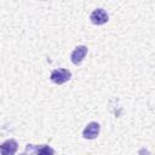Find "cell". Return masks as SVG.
Here are the masks:
<instances>
[{
    "mask_svg": "<svg viewBox=\"0 0 155 155\" xmlns=\"http://www.w3.org/2000/svg\"><path fill=\"white\" fill-rule=\"evenodd\" d=\"M71 78V73L68 70V69H54L52 73H51V80L54 82V84H64L67 82L68 80H70Z\"/></svg>",
    "mask_w": 155,
    "mask_h": 155,
    "instance_id": "1",
    "label": "cell"
},
{
    "mask_svg": "<svg viewBox=\"0 0 155 155\" xmlns=\"http://www.w3.org/2000/svg\"><path fill=\"white\" fill-rule=\"evenodd\" d=\"M36 155H54V150L47 144H41L38 145Z\"/></svg>",
    "mask_w": 155,
    "mask_h": 155,
    "instance_id": "6",
    "label": "cell"
},
{
    "mask_svg": "<svg viewBox=\"0 0 155 155\" xmlns=\"http://www.w3.org/2000/svg\"><path fill=\"white\" fill-rule=\"evenodd\" d=\"M87 51H88L87 47L84 46V45L75 47V50H74V51L71 52V54H70V59H71V62H73L75 65L81 64V62L84 61L85 56L87 54Z\"/></svg>",
    "mask_w": 155,
    "mask_h": 155,
    "instance_id": "3",
    "label": "cell"
},
{
    "mask_svg": "<svg viewBox=\"0 0 155 155\" xmlns=\"http://www.w3.org/2000/svg\"><path fill=\"white\" fill-rule=\"evenodd\" d=\"M36 149H38V145H34V144H27L25 147V151L23 154H19V155H36Z\"/></svg>",
    "mask_w": 155,
    "mask_h": 155,
    "instance_id": "7",
    "label": "cell"
},
{
    "mask_svg": "<svg viewBox=\"0 0 155 155\" xmlns=\"http://www.w3.org/2000/svg\"><path fill=\"white\" fill-rule=\"evenodd\" d=\"M99 130H101L99 124L96 122V121H92V122H90V124L85 127V130H84V132H82V136H84V138H86V139H94V138L99 134Z\"/></svg>",
    "mask_w": 155,
    "mask_h": 155,
    "instance_id": "4",
    "label": "cell"
},
{
    "mask_svg": "<svg viewBox=\"0 0 155 155\" xmlns=\"http://www.w3.org/2000/svg\"><path fill=\"white\" fill-rule=\"evenodd\" d=\"M18 144L15 139H7L1 144V155H15Z\"/></svg>",
    "mask_w": 155,
    "mask_h": 155,
    "instance_id": "5",
    "label": "cell"
},
{
    "mask_svg": "<svg viewBox=\"0 0 155 155\" xmlns=\"http://www.w3.org/2000/svg\"><path fill=\"white\" fill-rule=\"evenodd\" d=\"M90 19L93 24H97V25H101V24H104L108 22V13L105 12V10L103 8H96L93 10V12L91 13L90 16Z\"/></svg>",
    "mask_w": 155,
    "mask_h": 155,
    "instance_id": "2",
    "label": "cell"
}]
</instances>
